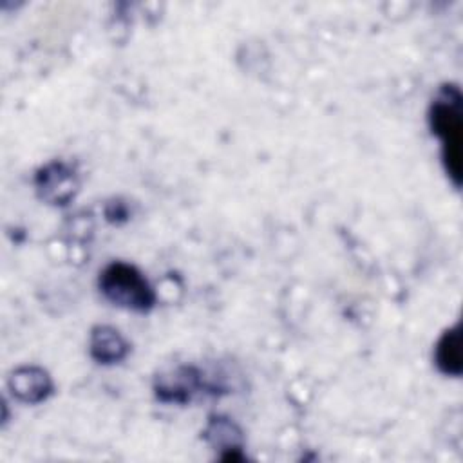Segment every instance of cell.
<instances>
[{"label":"cell","mask_w":463,"mask_h":463,"mask_svg":"<svg viewBox=\"0 0 463 463\" xmlns=\"http://www.w3.org/2000/svg\"><path fill=\"white\" fill-rule=\"evenodd\" d=\"M199 387V374L192 367H179L157 378V396L163 402H188L192 392Z\"/></svg>","instance_id":"5"},{"label":"cell","mask_w":463,"mask_h":463,"mask_svg":"<svg viewBox=\"0 0 463 463\" xmlns=\"http://www.w3.org/2000/svg\"><path fill=\"white\" fill-rule=\"evenodd\" d=\"M36 186L42 199L51 204H67L78 188V181L67 165L51 163L38 174Z\"/></svg>","instance_id":"3"},{"label":"cell","mask_w":463,"mask_h":463,"mask_svg":"<svg viewBox=\"0 0 463 463\" xmlns=\"http://www.w3.org/2000/svg\"><path fill=\"white\" fill-rule=\"evenodd\" d=\"M430 127L441 141L443 163L454 186L461 183V143H463V121H461V94L458 87L449 85L439 90L430 107Z\"/></svg>","instance_id":"1"},{"label":"cell","mask_w":463,"mask_h":463,"mask_svg":"<svg viewBox=\"0 0 463 463\" xmlns=\"http://www.w3.org/2000/svg\"><path fill=\"white\" fill-rule=\"evenodd\" d=\"M204 434L215 449L228 452L224 458H239L233 452L241 450V430L233 421H230L228 418H212Z\"/></svg>","instance_id":"8"},{"label":"cell","mask_w":463,"mask_h":463,"mask_svg":"<svg viewBox=\"0 0 463 463\" xmlns=\"http://www.w3.org/2000/svg\"><path fill=\"white\" fill-rule=\"evenodd\" d=\"M436 365L443 374L459 376L463 369L461 362V333L459 326L447 329L436 344Z\"/></svg>","instance_id":"7"},{"label":"cell","mask_w":463,"mask_h":463,"mask_svg":"<svg viewBox=\"0 0 463 463\" xmlns=\"http://www.w3.org/2000/svg\"><path fill=\"white\" fill-rule=\"evenodd\" d=\"M9 387L13 394L22 402L38 403L51 394L52 382L49 374L40 367H20L13 373Z\"/></svg>","instance_id":"4"},{"label":"cell","mask_w":463,"mask_h":463,"mask_svg":"<svg viewBox=\"0 0 463 463\" xmlns=\"http://www.w3.org/2000/svg\"><path fill=\"white\" fill-rule=\"evenodd\" d=\"M99 289L112 304L132 311H148L156 300L141 271L127 262L109 264L99 275Z\"/></svg>","instance_id":"2"},{"label":"cell","mask_w":463,"mask_h":463,"mask_svg":"<svg viewBox=\"0 0 463 463\" xmlns=\"http://www.w3.org/2000/svg\"><path fill=\"white\" fill-rule=\"evenodd\" d=\"M128 353L127 340L110 326H98L90 335V354L99 364H116Z\"/></svg>","instance_id":"6"}]
</instances>
